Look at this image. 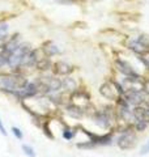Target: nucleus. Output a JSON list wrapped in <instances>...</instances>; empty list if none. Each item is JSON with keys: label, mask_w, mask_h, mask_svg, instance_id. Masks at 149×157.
<instances>
[{"label": "nucleus", "mask_w": 149, "mask_h": 157, "mask_svg": "<svg viewBox=\"0 0 149 157\" xmlns=\"http://www.w3.org/2000/svg\"><path fill=\"white\" fill-rule=\"evenodd\" d=\"M66 110H67L68 114L71 115V117H73V118H81V117L84 115V111L80 109V107L74 106V105H72V104H67Z\"/></svg>", "instance_id": "nucleus-11"}, {"label": "nucleus", "mask_w": 149, "mask_h": 157, "mask_svg": "<svg viewBox=\"0 0 149 157\" xmlns=\"http://www.w3.org/2000/svg\"><path fill=\"white\" fill-rule=\"evenodd\" d=\"M12 132H13V135L17 137L18 140H21L22 137H24V135H22V132H21V130L18 128V127H12Z\"/></svg>", "instance_id": "nucleus-16"}, {"label": "nucleus", "mask_w": 149, "mask_h": 157, "mask_svg": "<svg viewBox=\"0 0 149 157\" xmlns=\"http://www.w3.org/2000/svg\"><path fill=\"white\" fill-rule=\"evenodd\" d=\"M140 60L145 64V67L149 68V51H145V52L140 54Z\"/></svg>", "instance_id": "nucleus-15"}, {"label": "nucleus", "mask_w": 149, "mask_h": 157, "mask_svg": "<svg viewBox=\"0 0 149 157\" xmlns=\"http://www.w3.org/2000/svg\"><path fill=\"white\" fill-rule=\"evenodd\" d=\"M9 56H11V50L3 46L2 50H0V68L4 66H8Z\"/></svg>", "instance_id": "nucleus-12"}, {"label": "nucleus", "mask_w": 149, "mask_h": 157, "mask_svg": "<svg viewBox=\"0 0 149 157\" xmlns=\"http://www.w3.org/2000/svg\"><path fill=\"white\" fill-rule=\"evenodd\" d=\"M92 119L97 126L102 127V128H109V127H111L114 122L118 119L115 107L107 106L103 110H96V113L92 115Z\"/></svg>", "instance_id": "nucleus-3"}, {"label": "nucleus", "mask_w": 149, "mask_h": 157, "mask_svg": "<svg viewBox=\"0 0 149 157\" xmlns=\"http://www.w3.org/2000/svg\"><path fill=\"white\" fill-rule=\"evenodd\" d=\"M32 51V48L26 45H18L11 51V56L8 60V67L12 70H18L21 67H25L26 63V58L29 55V52Z\"/></svg>", "instance_id": "nucleus-2"}, {"label": "nucleus", "mask_w": 149, "mask_h": 157, "mask_svg": "<svg viewBox=\"0 0 149 157\" xmlns=\"http://www.w3.org/2000/svg\"><path fill=\"white\" fill-rule=\"evenodd\" d=\"M136 130L133 128V124H128L127 127H124L122 130V134L120 136L118 137V147L123 151H127V149H131L135 147L136 144Z\"/></svg>", "instance_id": "nucleus-5"}, {"label": "nucleus", "mask_w": 149, "mask_h": 157, "mask_svg": "<svg viewBox=\"0 0 149 157\" xmlns=\"http://www.w3.org/2000/svg\"><path fill=\"white\" fill-rule=\"evenodd\" d=\"M72 71V67L66 62H58L54 64V72L59 76H66Z\"/></svg>", "instance_id": "nucleus-10"}, {"label": "nucleus", "mask_w": 149, "mask_h": 157, "mask_svg": "<svg viewBox=\"0 0 149 157\" xmlns=\"http://www.w3.org/2000/svg\"><path fill=\"white\" fill-rule=\"evenodd\" d=\"M68 104H72L74 106L80 107V109L84 111V114H85V109L90 105V94H89L88 92L85 90H73L72 94L69 96V102Z\"/></svg>", "instance_id": "nucleus-8"}, {"label": "nucleus", "mask_w": 149, "mask_h": 157, "mask_svg": "<svg viewBox=\"0 0 149 157\" xmlns=\"http://www.w3.org/2000/svg\"><path fill=\"white\" fill-rule=\"evenodd\" d=\"M38 92L44 94H54L62 89V80L56 77H39L36 81Z\"/></svg>", "instance_id": "nucleus-4"}, {"label": "nucleus", "mask_w": 149, "mask_h": 157, "mask_svg": "<svg viewBox=\"0 0 149 157\" xmlns=\"http://www.w3.org/2000/svg\"><path fill=\"white\" fill-rule=\"evenodd\" d=\"M73 136H74V131L72 128H69V127H66V128L63 130V137L66 140H71L73 139Z\"/></svg>", "instance_id": "nucleus-13"}, {"label": "nucleus", "mask_w": 149, "mask_h": 157, "mask_svg": "<svg viewBox=\"0 0 149 157\" xmlns=\"http://www.w3.org/2000/svg\"><path fill=\"white\" fill-rule=\"evenodd\" d=\"M117 66H118V70L120 73H123L124 76H139V73L133 71V68L128 64L127 62L124 60H118L117 62Z\"/></svg>", "instance_id": "nucleus-9"}, {"label": "nucleus", "mask_w": 149, "mask_h": 157, "mask_svg": "<svg viewBox=\"0 0 149 157\" xmlns=\"http://www.w3.org/2000/svg\"><path fill=\"white\" fill-rule=\"evenodd\" d=\"M0 132H2V135H7V131H6V128H4L2 121H0Z\"/></svg>", "instance_id": "nucleus-18"}, {"label": "nucleus", "mask_w": 149, "mask_h": 157, "mask_svg": "<svg viewBox=\"0 0 149 157\" xmlns=\"http://www.w3.org/2000/svg\"><path fill=\"white\" fill-rule=\"evenodd\" d=\"M99 93H101L106 100L117 102L118 100H120L123 90H122V86L119 82L114 81V80H109V81H105L99 86Z\"/></svg>", "instance_id": "nucleus-6"}, {"label": "nucleus", "mask_w": 149, "mask_h": 157, "mask_svg": "<svg viewBox=\"0 0 149 157\" xmlns=\"http://www.w3.org/2000/svg\"><path fill=\"white\" fill-rule=\"evenodd\" d=\"M133 113V128L136 131H144L149 126V111L144 106L139 105L135 106V109L132 110Z\"/></svg>", "instance_id": "nucleus-7"}, {"label": "nucleus", "mask_w": 149, "mask_h": 157, "mask_svg": "<svg viewBox=\"0 0 149 157\" xmlns=\"http://www.w3.org/2000/svg\"><path fill=\"white\" fill-rule=\"evenodd\" d=\"M28 78L18 73H0V90L16 97L28 85Z\"/></svg>", "instance_id": "nucleus-1"}, {"label": "nucleus", "mask_w": 149, "mask_h": 157, "mask_svg": "<svg viewBox=\"0 0 149 157\" xmlns=\"http://www.w3.org/2000/svg\"><path fill=\"white\" fill-rule=\"evenodd\" d=\"M148 153H149V140L143 145V148L140 151V155H148Z\"/></svg>", "instance_id": "nucleus-17"}, {"label": "nucleus", "mask_w": 149, "mask_h": 157, "mask_svg": "<svg viewBox=\"0 0 149 157\" xmlns=\"http://www.w3.org/2000/svg\"><path fill=\"white\" fill-rule=\"evenodd\" d=\"M22 151H24V153L26 156H29V157H36V152H34V149L32 148L30 145L22 144Z\"/></svg>", "instance_id": "nucleus-14"}]
</instances>
